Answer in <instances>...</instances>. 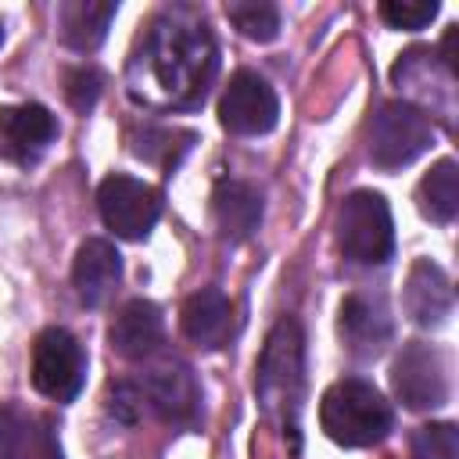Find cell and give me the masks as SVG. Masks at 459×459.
<instances>
[{
	"label": "cell",
	"instance_id": "cell-1",
	"mask_svg": "<svg viewBox=\"0 0 459 459\" xmlns=\"http://www.w3.org/2000/svg\"><path fill=\"white\" fill-rule=\"evenodd\" d=\"M219 72L212 29L190 7L161 11L126 68V90L154 111H190L208 97Z\"/></svg>",
	"mask_w": 459,
	"mask_h": 459
},
{
	"label": "cell",
	"instance_id": "cell-2",
	"mask_svg": "<svg viewBox=\"0 0 459 459\" xmlns=\"http://www.w3.org/2000/svg\"><path fill=\"white\" fill-rule=\"evenodd\" d=\"M391 423H394L391 405L366 380H337L319 398V427L341 448L380 445L387 437Z\"/></svg>",
	"mask_w": 459,
	"mask_h": 459
},
{
	"label": "cell",
	"instance_id": "cell-3",
	"mask_svg": "<svg viewBox=\"0 0 459 459\" xmlns=\"http://www.w3.org/2000/svg\"><path fill=\"white\" fill-rule=\"evenodd\" d=\"M301 359H305V337H301V326L294 319H280L262 348V359H258V377H255V387H258V398L265 405L269 416H290V427H294V412H298V402H301Z\"/></svg>",
	"mask_w": 459,
	"mask_h": 459
},
{
	"label": "cell",
	"instance_id": "cell-4",
	"mask_svg": "<svg viewBox=\"0 0 459 459\" xmlns=\"http://www.w3.org/2000/svg\"><path fill=\"white\" fill-rule=\"evenodd\" d=\"M337 244L344 258L359 265H380L394 251V222L391 208L373 190H355L337 208Z\"/></svg>",
	"mask_w": 459,
	"mask_h": 459
},
{
	"label": "cell",
	"instance_id": "cell-5",
	"mask_svg": "<svg viewBox=\"0 0 459 459\" xmlns=\"http://www.w3.org/2000/svg\"><path fill=\"white\" fill-rule=\"evenodd\" d=\"M434 143V126L423 108L409 100H387L369 126V158L377 169H402Z\"/></svg>",
	"mask_w": 459,
	"mask_h": 459
},
{
	"label": "cell",
	"instance_id": "cell-6",
	"mask_svg": "<svg viewBox=\"0 0 459 459\" xmlns=\"http://www.w3.org/2000/svg\"><path fill=\"white\" fill-rule=\"evenodd\" d=\"M97 208L108 230H115L126 240H143L161 215V194L136 176L115 172L100 183Z\"/></svg>",
	"mask_w": 459,
	"mask_h": 459
},
{
	"label": "cell",
	"instance_id": "cell-7",
	"mask_svg": "<svg viewBox=\"0 0 459 459\" xmlns=\"http://www.w3.org/2000/svg\"><path fill=\"white\" fill-rule=\"evenodd\" d=\"M82 380H86L82 344L61 326L43 330L32 344V387L54 402H72L82 391Z\"/></svg>",
	"mask_w": 459,
	"mask_h": 459
},
{
	"label": "cell",
	"instance_id": "cell-8",
	"mask_svg": "<svg viewBox=\"0 0 459 459\" xmlns=\"http://www.w3.org/2000/svg\"><path fill=\"white\" fill-rule=\"evenodd\" d=\"M276 118H280L276 90L258 72H247V68L233 72L219 100V122L237 136H262L276 126Z\"/></svg>",
	"mask_w": 459,
	"mask_h": 459
},
{
	"label": "cell",
	"instance_id": "cell-9",
	"mask_svg": "<svg viewBox=\"0 0 459 459\" xmlns=\"http://www.w3.org/2000/svg\"><path fill=\"white\" fill-rule=\"evenodd\" d=\"M391 384L398 402L405 409H437L448 402V366L445 355L430 344H405L402 355L394 359Z\"/></svg>",
	"mask_w": 459,
	"mask_h": 459
},
{
	"label": "cell",
	"instance_id": "cell-10",
	"mask_svg": "<svg viewBox=\"0 0 459 459\" xmlns=\"http://www.w3.org/2000/svg\"><path fill=\"white\" fill-rule=\"evenodd\" d=\"M57 136V122L43 104L0 108V158L11 165H36Z\"/></svg>",
	"mask_w": 459,
	"mask_h": 459
},
{
	"label": "cell",
	"instance_id": "cell-11",
	"mask_svg": "<svg viewBox=\"0 0 459 459\" xmlns=\"http://www.w3.org/2000/svg\"><path fill=\"white\" fill-rule=\"evenodd\" d=\"M143 402L169 423H194L197 409H201V387L190 373V366L169 359L147 369L143 384H140Z\"/></svg>",
	"mask_w": 459,
	"mask_h": 459
},
{
	"label": "cell",
	"instance_id": "cell-12",
	"mask_svg": "<svg viewBox=\"0 0 459 459\" xmlns=\"http://www.w3.org/2000/svg\"><path fill=\"white\" fill-rule=\"evenodd\" d=\"M118 280H122V258H118L115 244H108L100 237L82 240L75 251V265H72V283H75L79 301L86 308L108 305Z\"/></svg>",
	"mask_w": 459,
	"mask_h": 459
},
{
	"label": "cell",
	"instance_id": "cell-13",
	"mask_svg": "<svg viewBox=\"0 0 459 459\" xmlns=\"http://www.w3.org/2000/svg\"><path fill=\"white\" fill-rule=\"evenodd\" d=\"M402 305L416 326H441L452 316V280L445 276L441 265H434L430 258H420L409 269Z\"/></svg>",
	"mask_w": 459,
	"mask_h": 459
},
{
	"label": "cell",
	"instance_id": "cell-14",
	"mask_svg": "<svg viewBox=\"0 0 459 459\" xmlns=\"http://www.w3.org/2000/svg\"><path fill=\"white\" fill-rule=\"evenodd\" d=\"M161 337H165L161 308L154 301H143V298H133L129 305H122L115 323H111V348L133 362L154 355Z\"/></svg>",
	"mask_w": 459,
	"mask_h": 459
},
{
	"label": "cell",
	"instance_id": "cell-15",
	"mask_svg": "<svg viewBox=\"0 0 459 459\" xmlns=\"http://www.w3.org/2000/svg\"><path fill=\"white\" fill-rule=\"evenodd\" d=\"M341 337H344L351 355L377 359L384 351V344L391 341V319L377 301L351 294L341 305Z\"/></svg>",
	"mask_w": 459,
	"mask_h": 459
},
{
	"label": "cell",
	"instance_id": "cell-16",
	"mask_svg": "<svg viewBox=\"0 0 459 459\" xmlns=\"http://www.w3.org/2000/svg\"><path fill=\"white\" fill-rule=\"evenodd\" d=\"M183 333L197 344V348H222L226 337H230V326H233V308H230V298L215 287H204L197 294L186 298L183 305Z\"/></svg>",
	"mask_w": 459,
	"mask_h": 459
},
{
	"label": "cell",
	"instance_id": "cell-17",
	"mask_svg": "<svg viewBox=\"0 0 459 459\" xmlns=\"http://www.w3.org/2000/svg\"><path fill=\"white\" fill-rule=\"evenodd\" d=\"M212 212L226 240H247L262 222V194L251 183L222 179L212 194Z\"/></svg>",
	"mask_w": 459,
	"mask_h": 459
},
{
	"label": "cell",
	"instance_id": "cell-18",
	"mask_svg": "<svg viewBox=\"0 0 459 459\" xmlns=\"http://www.w3.org/2000/svg\"><path fill=\"white\" fill-rule=\"evenodd\" d=\"M118 14V4L111 0H68L61 4V39L72 47V50H97L108 36V25L111 18Z\"/></svg>",
	"mask_w": 459,
	"mask_h": 459
},
{
	"label": "cell",
	"instance_id": "cell-19",
	"mask_svg": "<svg viewBox=\"0 0 459 459\" xmlns=\"http://www.w3.org/2000/svg\"><path fill=\"white\" fill-rule=\"evenodd\" d=\"M420 212L430 222H452L459 212V169L452 158H441L420 183Z\"/></svg>",
	"mask_w": 459,
	"mask_h": 459
},
{
	"label": "cell",
	"instance_id": "cell-20",
	"mask_svg": "<svg viewBox=\"0 0 459 459\" xmlns=\"http://www.w3.org/2000/svg\"><path fill=\"white\" fill-rule=\"evenodd\" d=\"M226 18L237 25L240 36L255 39V43H269L280 32V11L273 4H258V0H233L226 4Z\"/></svg>",
	"mask_w": 459,
	"mask_h": 459
},
{
	"label": "cell",
	"instance_id": "cell-21",
	"mask_svg": "<svg viewBox=\"0 0 459 459\" xmlns=\"http://www.w3.org/2000/svg\"><path fill=\"white\" fill-rule=\"evenodd\" d=\"M412 459H459L455 423H427L412 434Z\"/></svg>",
	"mask_w": 459,
	"mask_h": 459
},
{
	"label": "cell",
	"instance_id": "cell-22",
	"mask_svg": "<svg viewBox=\"0 0 459 459\" xmlns=\"http://www.w3.org/2000/svg\"><path fill=\"white\" fill-rule=\"evenodd\" d=\"M437 11H441L437 0H384L380 4V18L391 29H405V32L427 29L437 18Z\"/></svg>",
	"mask_w": 459,
	"mask_h": 459
},
{
	"label": "cell",
	"instance_id": "cell-23",
	"mask_svg": "<svg viewBox=\"0 0 459 459\" xmlns=\"http://www.w3.org/2000/svg\"><path fill=\"white\" fill-rule=\"evenodd\" d=\"M100 72H93V68H68L65 72V97H68V104L75 108V111H90L93 104H97V97H100Z\"/></svg>",
	"mask_w": 459,
	"mask_h": 459
},
{
	"label": "cell",
	"instance_id": "cell-24",
	"mask_svg": "<svg viewBox=\"0 0 459 459\" xmlns=\"http://www.w3.org/2000/svg\"><path fill=\"white\" fill-rule=\"evenodd\" d=\"M14 459H61V445H57L50 423H25Z\"/></svg>",
	"mask_w": 459,
	"mask_h": 459
},
{
	"label": "cell",
	"instance_id": "cell-25",
	"mask_svg": "<svg viewBox=\"0 0 459 459\" xmlns=\"http://www.w3.org/2000/svg\"><path fill=\"white\" fill-rule=\"evenodd\" d=\"M111 412H115L122 423H136L140 412H143V394H140V387H129V384L111 387Z\"/></svg>",
	"mask_w": 459,
	"mask_h": 459
},
{
	"label": "cell",
	"instance_id": "cell-26",
	"mask_svg": "<svg viewBox=\"0 0 459 459\" xmlns=\"http://www.w3.org/2000/svg\"><path fill=\"white\" fill-rule=\"evenodd\" d=\"M22 430H25V423L11 409H0V459H14L18 455Z\"/></svg>",
	"mask_w": 459,
	"mask_h": 459
},
{
	"label": "cell",
	"instance_id": "cell-27",
	"mask_svg": "<svg viewBox=\"0 0 459 459\" xmlns=\"http://www.w3.org/2000/svg\"><path fill=\"white\" fill-rule=\"evenodd\" d=\"M0 43H4V29H0Z\"/></svg>",
	"mask_w": 459,
	"mask_h": 459
}]
</instances>
